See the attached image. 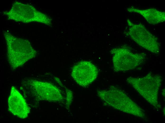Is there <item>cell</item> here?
<instances>
[{"label": "cell", "instance_id": "cell-1", "mask_svg": "<svg viewBox=\"0 0 165 123\" xmlns=\"http://www.w3.org/2000/svg\"><path fill=\"white\" fill-rule=\"evenodd\" d=\"M98 97L107 104L124 112L144 119L143 110L121 90L113 86L108 90L97 92Z\"/></svg>", "mask_w": 165, "mask_h": 123}, {"label": "cell", "instance_id": "cell-2", "mask_svg": "<svg viewBox=\"0 0 165 123\" xmlns=\"http://www.w3.org/2000/svg\"><path fill=\"white\" fill-rule=\"evenodd\" d=\"M162 81L158 74L148 73L140 78L129 77L127 81L147 101L157 109L160 106L158 102V95Z\"/></svg>", "mask_w": 165, "mask_h": 123}, {"label": "cell", "instance_id": "cell-3", "mask_svg": "<svg viewBox=\"0 0 165 123\" xmlns=\"http://www.w3.org/2000/svg\"><path fill=\"white\" fill-rule=\"evenodd\" d=\"M4 34L8 59L10 61L13 58L12 60H15L17 67L35 56L36 52L28 41L15 37L9 32L5 31Z\"/></svg>", "mask_w": 165, "mask_h": 123}, {"label": "cell", "instance_id": "cell-4", "mask_svg": "<svg viewBox=\"0 0 165 123\" xmlns=\"http://www.w3.org/2000/svg\"><path fill=\"white\" fill-rule=\"evenodd\" d=\"M14 3L9 11L3 13L9 19L24 23L35 22L48 25L51 24L49 18L33 7L18 2Z\"/></svg>", "mask_w": 165, "mask_h": 123}, {"label": "cell", "instance_id": "cell-5", "mask_svg": "<svg viewBox=\"0 0 165 123\" xmlns=\"http://www.w3.org/2000/svg\"><path fill=\"white\" fill-rule=\"evenodd\" d=\"M128 34L139 45L154 54L160 53V44L157 37L151 33L143 25L134 24L128 20Z\"/></svg>", "mask_w": 165, "mask_h": 123}, {"label": "cell", "instance_id": "cell-6", "mask_svg": "<svg viewBox=\"0 0 165 123\" xmlns=\"http://www.w3.org/2000/svg\"><path fill=\"white\" fill-rule=\"evenodd\" d=\"M113 52L114 68L116 72L134 69L144 62L146 57L144 53H134L124 48L115 49Z\"/></svg>", "mask_w": 165, "mask_h": 123}, {"label": "cell", "instance_id": "cell-7", "mask_svg": "<svg viewBox=\"0 0 165 123\" xmlns=\"http://www.w3.org/2000/svg\"><path fill=\"white\" fill-rule=\"evenodd\" d=\"M26 83L30 94L35 98L52 101H60L62 99L59 89L52 84L34 80H29Z\"/></svg>", "mask_w": 165, "mask_h": 123}, {"label": "cell", "instance_id": "cell-8", "mask_svg": "<svg viewBox=\"0 0 165 123\" xmlns=\"http://www.w3.org/2000/svg\"><path fill=\"white\" fill-rule=\"evenodd\" d=\"M98 73L97 69L95 65L90 61H83L73 67L72 76L78 84L85 87L96 79Z\"/></svg>", "mask_w": 165, "mask_h": 123}, {"label": "cell", "instance_id": "cell-9", "mask_svg": "<svg viewBox=\"0 0 165 123\" xmlns=\"http://www.w3.org/2000/svg\"><path fill=\"white\" fill-rule=\"evenodd\" d=\"M9 109L13 114L21 119L28 116L30 110L23 97L13 86L8 99Z\"/></svg>", "mask_w": 165, "mask_h": 123}, {"label": "cell", "instance_id": "cell-10", "mask_svg": "<svg viewBox=\"0 0 165 123\" xmlns=\"http://www.w3.org/2000/svg\"><path fill=\"white\" fill-rule=\"evenodd\" d=\"M130 12L138 13L143 16L147 22L152 24H156L163 22L165 20L164 12L159 11L154 8L146 9H139L131 6L128 9Z\"/></svg>", "mask_w": 165, "mask_h": 123}, {"label": "cell", "instance_id": "cell-11", "mask_svg": "<svg viewBox=\"0 0 165 123\" xmlns=\"http://www.w3.org/2000/svg\"><path fill=\"white\" fill-rule=\"evenodd\" d=\"M162 95L165 96V89H164L163 90L162 92Z\"/></svg>", "mask_w": 165, "mask_h": 123}, {"label": "cell", "instance_id": "cell-12", "mask_svg": "<svg viewBox=\"0 0 165 123\" xmlns=\"http://www.w3.org/2000/svg\"><path fill=\"white\" fill-rule=\"evenodd\" d=\"M163 113H164V114L165 115V108L164 107V108L163 109Z\"/></svg>", "mask_w": 165, "mask_h": 123}]
</instances>
